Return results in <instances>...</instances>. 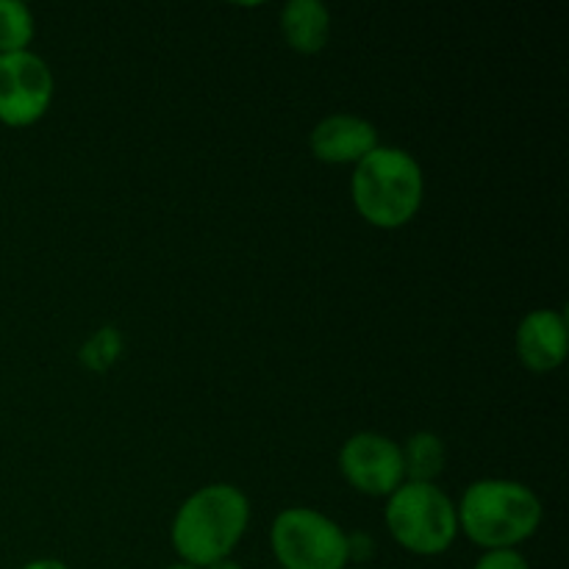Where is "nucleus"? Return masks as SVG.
<instances>
[{
	"label": "nucleus",
	"instance_id": "1",
	"mask_svg": "<svg viewBox=\"0 0 569 569\" xmlns=\"http://www.w3.org/2000/svg\"><path fill=\"white\" fill-rule=\"evenodd\" d=\"M250 526V500L237 483L194 489L170 522V545L181 565L206 569L231 559Z\"/></svg>",
	"mask_w": 569,
	"mask_h": 569
},
{
	"label": "nucleus",
	"instance_id": "2",
	"mask_svg": "<svg viewBox=\"0 0 569 569\" xmlns=\"http://www.w3.org/2000/svg\"><path fill=\"white\" fill-rule=\"evenodd\" d=\"M459 533L481 550H520L542 526V500L522 481L481 478L456 503Z\"/></svg>",
	"mask_w": 569,
	"mask_h": 569
},
{
	"label": "nucleus",
	"instance_id": "3",
	"mask_svg": "<svg viewBox=\"0 0 569 569\" xmlns=\"http://www.w3.org/2000/svg\"><path fill=\"white\" fill-rule=\"evenodd\" d=\"M350 200L356 214L372 228L381 231L406 228L420 214L426 200V176L420 161L406 148L378 144L353 167Z\"/></svg>",
	"mask_w": 569,
	"mask_h": 569
},
{
	"label": "nucleus",
	"instance_id": "4",
	"mask_svg": "<svg viewBox=\"0 0 569 569\" xmlns=\"http://www.w3.org/2000/svg\"><path fill=\"white\" fill-rule=\"evenodd\" d=\"M383 526L406 553L422 559L448 553L459 539L456 503L437 483L406 481L395 489L383 506Z\"/></svg>",
	"mask_w": 569,
	"mask_h": 569
},
{
	"label": "nucleus",
	"instance_id": "5",
	"mask_svg": "<svg viewBox=\"0 0 569 569\" xmlns=\"http://www.w3.org/2000/svg\"><path fill=\"white\" fill-rule=\"evenodd\" d=\"M270 550L278 569H348V531L322 511L292 506L270 526Z\"/></svg>",
	"mask_w": 569,
	"mask_h": 569
},
{
	"label": "nucleus",
	"instance_id": "6",
	"mask_svg": "<svg viewBox=\"0 0 569 569\" xmlns=\"http://www.w3.org/2000/svg\"><path fill=\"white\" fill-rule=\"evenodd\" d=\"M56 94L53 70L33 50L0 56V122L9 128L37 126Z\"/></svg>",
	"mask_w": 569,
	"mask_h": 569
},
{
	"label": "nucleus",
	"instance_id": "7",
	"mask_svg": "<svg viewBox=\"0 0 569 569\" xmlns=\"http://www.w3.org/2000/svg\"><path fill=\"white\" fill-rule=\"evenodd\" d=\"M337 467L345 481L365 498L387 500L406 483L403 450L392 437L378 431H359L345 439Z\"/></svg>",
	"mask_w": 569,
	"mask_h": 569
},
{
	"label": "nucleus",
	"instance_id": "8",
	"mask_svg": "<svg viewBox=\"0 0 569 569\" xmlns=\"http://www.w3.org/2000/svg\"><path fill=\"white\" fill-rule=\"evenodd\" d=\"M378 144V128L367 117L348 111L322 117L309 133L311 156L331 167H356Z\"/></svg>",
	"mask_w": 569,
	"mask_h": 569
},
{
	"label": "nucleus",
	"instance_id": "9",
	"mask_svg": "<svg viewBox=\"0 0 569 569\" xmlns=\"http://www.w3.org/2000/svg\"><path fill=\"white\" fill-rule=\"evenodd\" d=\"M569 345L567 315L559 309H533L517 326L515 350L526 370L545 376L565 365Z\"/></svg>",
	"mask_w": 569,
	"mask_h": 569
},
{
	"label": "nucleus",
	"instance_id": "10",
	"mask_svg": "<svg viewBox=\"0 0 569 569\" xmlns=\"http://www.w3.org/2000/svg\"><path fill=\"white\" fill-rule=\"evenodd\" d=\"M283 39L300 56H317L331 39V11L320 0H289L278 14Z\"/></svg>",
	"mask_w": 569,
	"mask_h": 569
},
{
	"label": "nucleus",
	"instance_id": "11",
	"mask_svg": "<svg viewBox=\"0 0 569 569\" xmlns=\"http://www.w3.org/2000/svg\"><path fill=\"white\" fill-rule=\"evenodd\" d=\"M400 450H403L406 481L437 483L445 465H448V450H445L442 437H437L433 431L411 433L406 445H400Z\"/></svg>",
	"mask_w": 569,
	"mask_h": 569
},
{
	"label": "nucleus",
	"instance_id": "12",
	"mask_svg": "<svg viewBox=\"0 0 569 569\" xmlns=\"http://www.w3.org/2000/svg\"><path fill=\"white\" fill-rule=\"evenodd\" d=\"M37 37L33 11L20 0H0V56L31 50Z\"/></svg>",
	"mask_w": 569,
	"mask_h": 569
},
{
	"label": "nucleus",
	"instance_id": "13",
	"mask_svg": "<svg viewBox=\"0 0 569 569\" xmlns=\"http://www.w3.org/2000/svg\"><path fill=\"white\" fill-rule=\"evenodd\" d=\"M122 348H126V337H122L120 328L103 326L94 333H89L87 342L78 350V361L89 372H109L120 361Z\"/></svg>",
	"mask_w": 569,
	"mask_h": 569
},
{
	"label": "nucleus",
	"instance_id": "14",
	"mask_svg": "<svg viewBox=\"0 0 569 569\" xmlns=\"http://www.w3.org/2000/svg\"><path fill=\"white\" fill-rule=\"evenodd\" d=\"M472 569H531L520 550H483Z\"/></svg>",
	"mask_w": 569,
	"mask_h": 569
},
{
	"label": "nucleus",
	"instance_id": "15",
	"mask_svg": "<svg viewBox=\"0 0 569 569\" xmlns=\"http://www.w3.org/2000/svg\"><path fill=\"white\" fill-rule=\"evenodd\" d=\"M348 548H350V561H367L376 553V539L367 537L365 531L348 533Z\"/></svg>",
	"mask_w": 569,
	"mask_h": 569
},
{
	"label": "nucleus",
	"instance_id": "16",
	"mask_svg": "<svg viewBox=\"0 0 569 569\" xmlns=\"http://www.w3.org/2000/svg\"><path fill=\"white\" fill-rule=\"evenodd\" d=\"M22 569H72V567H67L64 561L59 559H37V561H28Z\"/></svg>",
	"mask_w": 569,
	"mask_h": 569
},
{
	"label": "nucleus",
	"instance_id": "17",
	"mask_svg": "<svg viewBox=\"0 0 569 569\" xmlns=\"http://www.w3.org/2000/svg\"><path fill=\"white\" fill-rule=\"evenodd\" d=\"M206 569H244V567L239 565V561H233V559H222V561H217V565H211Z\"/></svg>",
	"mask_w": 569,
	"mask_h": 569
},
{
	"label": "nucleus",
	"instance_id": "18",
	"mask_svg": "<svg viewBox=\"0 0 569 569\" xmlns=\"http://www.w3.org/2000/svg\"><path fill=\"white\" fill-rule=\"evenodd\" d=\"M164 569H194V567H189V565H181V561H178V565H170V567H164Z\"/></svg>",
	"mask_w": 569,
	"mask_h": 569
},
{
	"label": "nucleus",
	"instance_id": "19",
	"mask_svg": "<svg viewBox=\"0 0 569 569\" xmlns=\"http://www.w3.org/2000/svg\"><path fill=\"white\" fill-rule=\"evenodd\" d=\"M272 569H278V567H272Z\"/></svg>",
	"mask_w": 569,
	"mask_h": 569
}]
</instances>
